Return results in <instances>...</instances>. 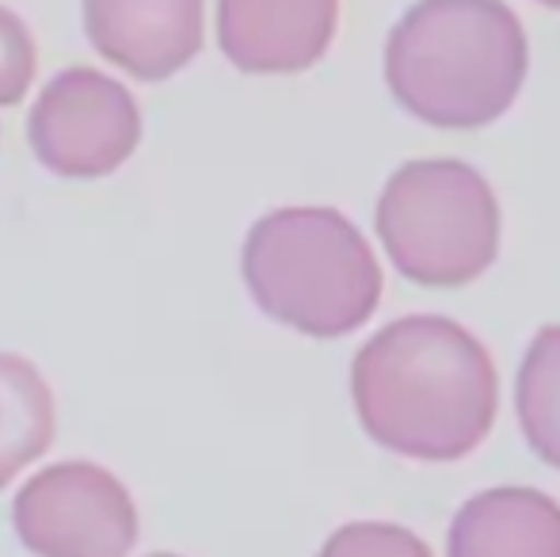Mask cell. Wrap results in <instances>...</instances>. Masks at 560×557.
<instances>
[{"label":"cell","mask_w":560,"mask_h":557,"mask_svg":"<svg viewBox=\"0 0 560 557\" xmlns=\"http://www.w3.org/2000/svg\"><path fill=\"white\" fill-rule=\"evenodd\" d=\"M27 138L38 164L58 176H112L138 149L141 107L118 77L69 66L38 89L27 112Z\"/></svg>","instance_id":"cell-6"},{"label":"cell","mask_w":560,"mask_h":557,"mask_svg":"<svg viewBox=\"0 0 560 557\" xmlns=\"http://www.w3.org/2000/svg\"><path fill=\"white\" fill-rule=\"evenodd\" d=\"M385 256L416 287H465L500 256V202L472 164L420 156L400 164L377 199Z\"/></svg>","instance_id":"cell-4"},{"label":"cell","mask_w":560,"mask_h":557,"mask_svg":"<svg viewBox=\"0 0 560 557\" xmlns=\"http://www.w3.org/2000/svg\"><path fill=\"white\" fill-rule=\"evenodd\" d=\"M538 4H546V8H560V0H538Z\"/></svg>","instance_id":"cell-15"},{"label":"cell","mask_w":560,"mask_h":557,"mask_svg":"<svg viewBox=\"0 0 560 557\" xmlns=\"http://www.w3.org/2000/svg\"><path fill=\"white\" fill-rule=\"evenodd\" d=\"M530 69L508 0H416L385 38V84L412 119L480 130L508 115Z\"/></svg>","instance_id":"cell-2"},{"label":"cell","mask_w":560,"mask_h":557,"mask_svg":"<svg viewBox=\"0 0 560 557\" xmlns=\"http://www.w3.org/2000/svg\"><path fill=\"white\" fill-rule=\"evenodd\" d=\"M317 557H431L428 543L397 523H347Z\"/></svg>","instance_id":"cell-12"},{"label":"cell","mask_w":560,"mask_h":557,"mask_svg":"<svg viewBox=\"0 0 560 557\" xmlns=\"http://www.w3.org/2000/svg\"><path fill=\"white\" fill-rule=\"evenodd\" d=\"M446 557H560V504L523 485L477 492L450 523Z\"/></svg>","instance_id":"cell-9"},{"label":"cell","mask_w":560,"mask_h":557,"mask_svg":"<svg viewBox=\"0 0 560 557\" xmlns=\"http://www.w3.org/2000/svg\"><path fill=\"white\" fill-rule=\"evenodd\" d=\"M145 557H179V554H168V550H153V554H145Z\"/></svg>","instance_id":"cell-14"},{"label":"cell","mask_w":560,"mask_h":557,"mask_svg":"<svg viewBox=\"0 0 560 557\" xmlns=\"http://www.w3.org/2000/svg\"><path fill=\"white\" fill-rule=\"evenodd\" d=\"M12 527L35 557H130L138 504L112 469L66 459L23 481L12 500Z\"/></svg>","instance_id":"cell-5"},{"label":"cell","mask_w":560,"mask_h":557,"mask_svg":"<svg viewBox=\"0 0 560 557\" xmlns=\"http://www.w3.org/2000/svg\"><path fill=\"white\" fill-rule=\"evenodd\" d=\"M214 27L218 46L241 73H302L332 46L339 0H218Z\"/></svg>","instance_id":"cell-8"},{"label":"cell","mask_w":560,"mask_h":557,"mask_svg":"<svg viewBox=\"0 0 560 557\" xmlns=\"http://www.w3.org/2000/svg\"><path fill=\"white\" fill-rule=\"evenodd\" d=\"M38 69L35 35L20 12L0 4V107H15L27 96Z\"/></svg>","instance_id":"cell-13"},{"label":"cell","mask_w":560,"mask_h":557,"mask_svg":"<svg viewBox=\"0 0 560 557\" xmlns=\"http://www.w3.org/2000/svg\"><path fill=\"white\" fill-rule=\"evenodd\" d=\"M81 23L115 69L133 81H168L202 50L207 0H81Z\"/></svg>","instance_id":"cell-7"},{"label":"cell","mask_w":560,"mask_h":557,"mask_svg":"<svg viewBox=\"0 0 560 557\" xmlns=\"http://www.w3.org/2000/svg\"><path fill=\"white\" fill-rule=\"evenodd\" d=\"M54 431L58 413L43 371L15 351H0V489L43 459Z\"/></svg>","instance_id":"cell-10"},{"label":"cell","mask_w":560,"mask_h":557,"mask_svg":"<svg viewBox=\"0 0 560 557\" xmlns=\"http://www.w3.org/2000/svg\"><path fill=\"white\" fill-rule=\"evenodd\" d=\"M362 428L385 451L416 462H457L488 439L500 379L485 344L450 317L389 321L351 363Z\"/></svg>","instance_id":"cell-1"},{"label":"cell","mask_w":560,"mask_h":557,"mask_svg":"<svg viewBox=\"0 0 560 557\" xmlns=\"http://www.w3.org/2000/svg\"><path fill=\"white\" fill-rule=\"evenodd\" d=\"M241 276L279 325L336 340L374 317L382 268L362 230L332 207H279L248 230Z\"/></svg>","instance_id":"cell-3"},{"label":"cell","mask_w":560,"mask_h":557,"mask_svg":"<svg viewBox=\"0 0 560 557\" xmlns=\"http://www.w3.org/2000/svg\"><path fill=\"white\" fill-rule=\"evenodd\" d=\"M515 413L526 446L560 469V325H546L526 348L515 379Z\"/></svg>","instance_id":"cell-11"}]
</instances>
